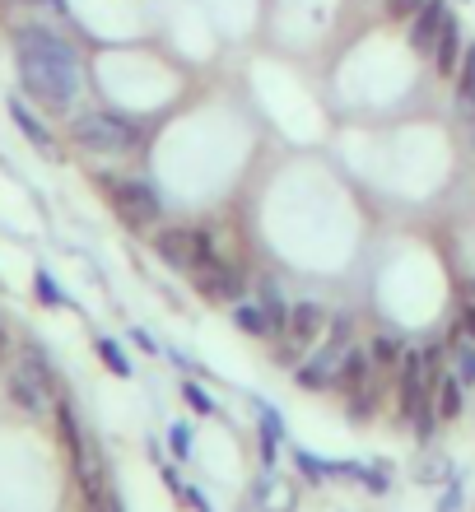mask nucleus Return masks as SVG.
<instances>
[{
    "instance_id": "obj_1",
    "label": "nucleus",
    "mask_w": 475,
    "mask_h": 512,
    "mask_svg": "<svg viewBox=\"0 0 475 512\" xmlns=\"http://www.w3.org/2000/svg\"><path fill=\"white\" fill-rule=\"evenodd\" d=\"M14 66H19V84L38 98L42 108H52V112L75 108L80 84H84L80 52L56 28H47V24L14 28Z\"/></svg>"
},
{
    "instance_id": "obj_2",
    "label": "nucleus",
    "mask_w": 475,
    "mask_h": 512,
    "mask_svg": "<svg viewBox=\"0 0 475 512\" xmlns=\"http://www.w3.org/2000/svg\"><path fill=\"white\" fill-rule=\"evenodd\" d=\"M438 373H443V345H424V350H406L401 359V415L415 424L420 438H429L434 424V391H438Z\"/></svg>"
},
{
    "instance_id": "obj_3",
    "label": "nucleus",
    "mask_w": 475,
    "mask_h": 512,
    "mask_svg": "<svg viewBox=\"0 0 475 512\" xmlns=\"http://www.w3.org/2000/svg\"><path fill=\"white\" fill-rule=\"evenodd\" d=\"M70 140L84 149V154H103V159H126L145 145V135L131 117H117V112H80L70 122Z\"/></svg>"
},
{
    "instance_id": "obj_4",
    "label": "nucleus",
    "mask_w": 475,
    "mask_h": 512,
    "mask_svg": "<svg viewBox=\"0 0 475 512\" xmlns=\"http://www.w3.org/2000/svg\"><path fill=\"white\" fill-rule=\"evenodd\" d=\"M5 391H10V401L28 415H42V410H52L56 405V373L47 364V354L42 350H24L14 354L10 368H5Z\"/></svg>"
},
{
    "instance_id": "obj_5",
    "label": "nucleus",
    "mask_w": 475,
    "mask_h": 512,
    "mask_svg": "<svg viewBox=\"0 0 475 512\" xmlns=\"http://www.w3.org/2000/svg\"><path fill=\"white\" fill-rule=\"evenodd\" d=\"M350 345H354V317H350V312H336V317L326 322V340H317V350L308 354L299 368H294L299 387H308V391L336 387L340 359H345V350H350Z\"/></svg>"
},
{
    "instance_id": "obj_6",
    "label": "nucleus",
    "mask_w": 475,
    "mask_h": 512,
    "mask_svg": "<svg viewBox=\"0 0 475 512\" xmlns=\"http://www.w3.org/2000/svg\"><path fill=\"white\" fill-rule=\"evenodd\" d=\"M154 252L191 280L210 256H219V243H215V233H205V229H159L154 233Z\"/></svg>"
},
{
    "instance_id": "obj_7",
    "label": "nucleus",
    "mask_w": 475,
    "mask_h": 512,
    "mask_svg": "<svg viewBox=\"0 0 475 512\" xmlns=\"http://www.w3.org/2000/svg\"><path fill=\"white\" fill-rule=\"evenodd\" d=\"M98 187L126 224H154L163 215V196L145 177H98Z\"/></svg>"
},
{
    "instance_id": "obj_8",
    "label": "nucleus",
    "mask_w": 475,
    "mask_h": 512,
    "mask_svg": "<svg viewBox=\"0 0 475 512\" xmlns=\"http://www.w3.org/2000/svg\"><path fill=\"white\" fill-rule=\"evenodd\" d=\"M326 308H317V303H289V322L285 331H280V359L285 364H294V359H308V354L317 350V340L326 336Z\"/></svg>"
},
{
    "instance_id": "obj_9",
    "label": "nucleus",
    "mask_w": 475,
    "mask_h": 512,
    "mask_svg": "<svg viewBox=\"0 0 475 512\" xmlns=\"http://www.w3.org/2000/svg\"><path fill=\"white\" fill-rule=\"evenodd\" d=\"M373 373H378V364H373V354L368 350H345V359H340V373H336V391H345L354 401V410L359 415H368L373 410Z\"/></svg>"
},
{
    "instance_id": "obj_10",
    "label": "nucleus",
    "mask_w": 475,
    "mask_h": 512,
    "mask_svg": "<svg viewBox=\"0 0 475 512\" xmlns=\"http://www.w3.org/2000/svg\"><path fill=\"white\" fill-rule=\"evenodd\" d=\"M191 284H196L205 298H215V303H238V298H243V270L233 266L224 252L210 256V261L191 275Z\"/></svg>"
},
{
    "instance_id": "obj_11",
    "label": "nucleus",
    "mask_w": 475,
    "mask_h": 512,
    "mask_svg": "<svg viewBox=\"0 0 475 512\" xmlns=\"http://www.w3.org/2000/svg\"><path fill=\"white\" fill-rule=\"evenodd\" d=\"M448 19H452V10H448V0H424L420 10L410 14V47L420 56H434V47H438V38H443V28H448Z\"/></svg>"
},
{
    "instance_id": "obj_12",
    "label": "nucleus",
    "mask_w": 475,
    "mask_h": 512,
    "mask_svg": "<svg viewBox=\"0 0 475 512\" xmlns=\"http://www.w3.org/2000/svg\"><path fill=\"white\" fill-rule=\"evenodd\" d=\"M462 56H466V38H462V19L452 14L448 19V28H443V38H438V47H434V70L443 75V80H457V66H462Z\"/></svg>"
},
{
    "instance_id": "obj_13",
    "label": "nucleus",
    "mask_w": 475,
    "mask_h": 512,
    "mask_svg": "<svg viewBox=\"0 0 475 512\" xmlns=\"http://www.w3.org/2000/svg\"><path fill=\"white\" fill-rule=\"evenodd\" d=\"M257 419H261V466L275 471V452L285 443V415L271 401H257Z\"/></svg>"
},
{
    "instance_id": "obj_14",
    "label": "nucleus",
    "mask_w": 475,
    "mask_h": 512,
    "mask_svg": "<svg viewBox=\"0 0 475 512\" xmlns=\"http://www.w3.org/2000/svg\"><path fill=\"white\" fill-rule=\"evenodd\" d=\"M10 117H14V126L24 131V140L33 149H42V154H56V140H52V131L42 126V117H33V108H28L24 98H10Z\"/></svg>"
},
{
    "instance_id": "obj_15",
    "label": "nucleus",
    "mask_w": 475,
    "mask_h": 512,
    "mask_svg": "<svg viewBox=\"0 0 475 512\" xmlns=\"http://www.w3.org/2000/svg\"><path fill=\"white\" fill-rule=\"evenodd\" d=\"M466 405V382L457 373H438V391H434V410L438 419H457Z\"/></svg>"
},
{
    "instance_id": "obj_16",
    "label": "nucleus",
    "mask_w": 475,
    "mask_h": 512,
    "mask_svg": "<svg viewBox=\"0 0 475 512\" xmlns=\"http://www.w3.org/2000/svg\"><path fill=\"white\" fill-rule=\"evenodd\" d=\"M257 303H261V312H266V322H271V336H280L285 322H289V303H285V294H280V284L261 280L257 284Z\"/></svg>"
},
{
    "instance_id": "obj_17",
    "label": "nucleus",
    "mask_w": 475,
    "mask_h": 512,
    "mask_svg": "<svg viewBox=\"0 0 475 512\" xmlns=\"http://www.w3.org/2000/svg\"><path fill=\"white\" fill-rule=\"evenodd\" d=\"M452 373H457L466 387L475 382V336H466V331L452 336Z\"/></svg>"
},
{
    "instance_id": "obj_18",
    "label": "nucleus",
    "mask_w": 475,
    "mask_h": 512,
    "mask_svg": "<svg viewBox=\"0 0 475 512\" xmlns=\"http://www.w3.org/2000/svg\"><path fill=\"white\" fill-rule=\"evenodd\" d=\"M233 322L243 326L247 336L275 340V336H271V322H266V312H261V303H243V298H238V303H233Z\"/></svg>"
},
{
    "instance_id": "obj_19",
    "label": "nucleus",
    "mask_w": 475,
    "mask_h": 512,
    "mask_svg": "<svg viewBox=\"0 0 475 512\" xmlns=\"http://www.w3.org/2000/svg\"><path fill=\"white\" fill-rule=\"evenodd\" d=\"M294 466H299V475L303 480H313V485L331 480V461H322L317 452H308V447H294Z\"/></svg>"
},
{
    "instance_id": "obj_20",
    "label": "nucleus",
    "mask_w": 475,
    "mask_h": 512,
    "mask_svg": "<svg viewBox=\"0 0 475 512\" xmlns=\"http://www.w3.org/2000/svg\"><path fill=\"white\" fill-rule=\"evenodd\" d=\"M457 98H462L466 108H475V42H466V56H462V66H457Z\"/></svg>"
},
{
    "instance_id": "obj_21",
    "label": "nucleus",
    "mask_w": 475,
    "mask_h": 512,
    "mask_svg": "<svg viewBox=\"0 0 475 512\" xmlns=\"http://www.w3.org/2000/svg\"><path fill=\"white\" fill-rule=\"evenodd\" d=\"M368 354H373V364L378 368H401V359H406V350H401V340L396 336H378L373 345H368Z\"/></svg>"
},
{
    "instance_id": "obj_22",
    "label": "nucleus",
    "mask_w": 475,
    "mask_h": 512,
    "mask_svg": "<svg viewBox=\"0 0 475 512\" xmlns=\"http://www.w3.org/2000/svg\"><path fill=\"white\" fill-rule=\"evenodd\" d=\"M33 294H38V303H47V308H66V294H61V284H56L52 270H42L33 275Z\"/></svg>"
},
{
    "instance_id": "obj_23",
    "label": "nucleus",
    "mask_w": 475,
    "mask_h": 512,
    "mask_svg": "<svg viewBox=\"0 0 475 512\" xmlns=\"http://www.w3.org/2000/svg\"><path fill=\"white\" fill-rule=\"evenodd\" d=\"M98 354H103V364H108L117 378H131V359H126V350L112 336H98Z\"/></svg>"
},
{
    "instance_id": "obj_24",
    "label": "nucleus",
    "mask_w": 475,
    "mask_h": 512,
    "mask_svg": "<svg viewBox=\"0 0 475 512\" xmlns=\"http://www.w3.org/2000/svg\"><path fill=\"white\" fill-rule=\"evenodd\" d=\"M182 401L191 405V410H196V415H215L219 405L210 401V391L201 387V382H187V387H182Z\"/></svg>"
},
{
    "instance_id": "obj_25",
    "label": "nucleus",
    "mask_w": 475,
    "mask_h": 512,
    "mask_svg": "<svg viewBox=\"0 0 475 512\" xmlns=\"http://www.w3.org/2000/svg\"><path fill=\"white\" fill-rule=\"evenodd\" d=\"M168 447H173L177 461H187L191 457V424H173V429H168Z\"/></svg>"
},
{
    "instance_id": "obj_26",
    "label": "nucleus",
    "mask_w": 475,
    "mask_h": 512,
    "mask_svg": "<svg viewBox=\"0 0 475 512\" xmlns=\"http://www.w3.org/2000/svg\"><path fill=\"white\" fill-rule=\"evenodd\" d=\"M424 0H382V10H387V19H396V24H410V14L420 10Z\"/></svg>"
},
{
    "instance_id": "obj_27",
    "label": "nucleus",
    "mask_w": 475,
    "mask_h": 512,
    "mask_svg": "<svg viewBox=\"0 0 475 512\" xmlns=\"http://www.w3.org/2000/svg\"><path fill=\"white\" fill-rule=\"evenodd\" d=\"M438 512H462V480L452 475L448 489H443V503H438Z\"/></svg>"
},
{
    "instance_id": "obj_28",
    "label": "nucleus",
    "mask_w": 475,
    "mask_h": 512,
    "mask_svg": "<svg viewBox=\"0 0 475 512\" xmlns=\"http://www.w3.org/2000/svg\"><path fill=\"white\" fill-rule=\"evenodd\" d=\"M420 480H452V466L443 457H429L424 461V471H420Z\"/></svg>"
},
{
    "instance_id": "obj_29",
    "label": "nucleus",
    "mask_w": 475,
    "mask_h": 512,
    "mask_svg": "<svg viewBox=\"0 0 475 512\" xmlns=\"http://www.w3.org/2000/svg\"><path fill=\"white\" fill-rule=\"evenodd\" d=\"M182 499H187V508H196V512H215V508H210V499H205V494H201L196 485L182 489Z\"/></svg>"
},
{
    "instance_id": "obj_30",
    "label": "nucleus",
    "mask_w": 475,
    "mask_h": 512,
    "mask_svg": "<svg viewBox=\"0 0 475 512\" xmlns=\"http://www.w3.org/2000/svg\"><path fill=\"white\" fill-rule=\"evenodd\" d=\"M462 331L466 336H475V303H466L462 308Z\"/></svg>"
},
{
    "instance_id": "obj_31",
    "label": "nucleus",
    "mask_w": 475,
    "mask_h": 512,
    "mask_svg": "<svg viewBox=\"0 0 475 512\" xmlns=\"http://www.w3.org/2000/svg\"><path fill=\"white\" fill-rule=\"evenodd\" d=\"M131 340H136L140 350H159V345H154V336H150V331H131Z\"/></svg>"
},
{
    "instance_id": "obj_32",
    "label": "nucleus",
    "mask_w": 475,
    "mask_h": 512,
    "mask_svg": "<svg viewBox=\"0 0 475 512\" xmlns=\"http://www.w3.org/2000/svg\"><path fill=\"white\" fill-rule=\"evenodd\" d=\"M5 354H10V345H5V326H0V364H5Z\"/></svg>"
}]
</instances>
